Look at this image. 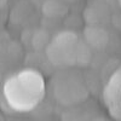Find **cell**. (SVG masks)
I'll return each mask as SVG.
<instances>
[{
	"instance_id": "1",
	"label": "cell",
	"mask_w": 121,
	"mask_h": 121,
	"mask_svg": "<svg viewBox=\"0 0 121 121\" xmlns=\"http://www.w3.org/2000/svg\"><path fill=\"white\" fill-rule=\"evenodd\" d=\"M90 38H95V39L88 40L93 46H100V45L103 46L107 41V36H105L104 32L102 29L98 30V28H91V34L90 35L87 34V39H90Z\"/></svg>"
},
{
	"instance_id": "2",
	"label": "cell",
	"mask_w": 121,
	"mask_h": 121,
	"mask_svg": "<svg viewBox=\"0 0 121 121\" xmlns=\"http://www.w3.org/2000/svg\"><path fill=\"white\" fill-rule=\"evenodd\" d=\"M1 119H3V117H1V115H0V120H1Z\"/></svg>"
},
{
	"instance_id": "3",
	"label": "cell",
	"mask_w": 121,
	"mask_h": 121,
	"mask_svg": "<svg viewBox=\"0 0 121 121\" xmlns=\"http://www.w3.org/2000/svg\"><path fill=\"white\" fill-rule=\"evenodd\" d=\"M119 1H120V5H121V0H119Z\"/></svg>"
}]
</instances>
